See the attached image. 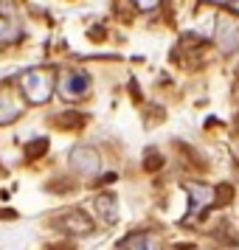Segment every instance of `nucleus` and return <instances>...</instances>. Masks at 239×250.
Wrapping results in <instances>:
<instances>
[{"mask_svg": "<svg viewBox=\"0 0 239 250\" xmlns=\"http://www.w3.org/2000/svg\"><path fill=\"white\" fill-rule=\"evenodd\" d=\"M203 3H214V6H228V0H203Z\"/></svg>", "mask_w": 239, "mask_h": 250, "instance_id": "12", "label": "nucleus"}, {"mask_svg": "<svg viewBox=\"0 0 239 250\" xmlns=\"http://www.w3.org/2000/svg\"><path fill=\"white\" fill-rule=\"evenodd\" d=\"M132 3H135L141 12H149V9H155V6H158L160 0H132Z\"/></svg>", "mask_w": 239, "mask_h": 250, "instance_id": "10", "label": "nucleus"}, {"mask_svg": "<svg viewBox=\"0 0 239 250\" xmlns=\"http://www.w3.org/2000/svg\"><path fill=\"white\" fill-rule=\"evenodd\" d=\"M186 191H189V216H186V222H192L194 216L208 211L217 200V188L208 186V183H186Z\"/></svg>", "mask_w": 239, "mask_h": 250, "instance_id": "4", "label": "nucleus"}, {"mask_svg": "<svg viewBox=\"0 0 239 250\" xmlns=\"http://www.w3.org/2000/svg\"><path fill=\"white\" fill-rule=\"evenodd\" d=\"M217 45L228 54L239 48V23L234 17H217Z\"/></svg>", "mask_w": 239, "mask_h": 250, "instance_id": "6", "label": "nucleus"}, {"mask_svg": "<svg viewBox=\"0 0 239 250\" xmlns=\"http://www.w3.org/2000/svg\"><path fill=\"white\" fill-rule=\"evenodd\" d=\"M90 90V76L85 70L73 68V70H65L62 76L57 79V93L65 99V102H79L85 99Z\"/></svg>", "mask_w": 239, "mask_h": 250, "instance_id": "2", "label": "nucleus"}, {"mask_svg": "<svg viewBox=\"0 0 239 250\" xmlns=\"http://www.w3.org/2000/svg\"><path fill=\"white\" fill-rule=\"evenodd\" d=\"M17 87H20V93H23V99L28 104H45V102H51V96H54L57 76H54L51 68L25 70L23 76L17 79Z\"/></svg>", "mask_w": 239, "mask_h": 250, "instance_id": "1", "label": "nucleus"}, {"mask_svg": "<svg viewBox=\"0 0 239 250\" xmlns=\"http://www.w3.org/2000/svg\"><path fill=\"white\" fill-rule=\"evenodd\" d=\"M228 9H234L239 14V0H228Z\"/></svg>", "mask_w": 239, "mask_h": 250, "instance_id": "11", "label": "nucleus"}, {"mask_svg": "<svg viewBox=\"0 0 239 250\" xmlns=\"http://www.w3.org/2000/svg\"><path fill=\"white\" fill-rule=\"evenodd\" d=\"M99 152L90 146H79L70 152V169L79 171V174H85V177H90V174H96L99 171Z\"/></svg>", "mask_w": 239, "mask_h": 250, "instance_id": "5", "label": "nucleus"}, {"mask_svg": "<svg viewBox=\"0 0 239 250\" xmlns=\"http://www.w3.org/2000/svg\"><path fill=\"white\" fill-rule=\"evenodd\" d=\"M65 225H68V230L70 233H87L90 230V219L82 214V211H70L68 216H65Z\"/></svg>", "mask_w": 239, "mask_h": 250, "instance_id": "8", "label": "nucleus"}, {"mask_svg": "<svg viewBox=\"0 0 239 250\" xmlns=\"http://www.w3.org/2000/svg\"><path fill=\"white\" fill-rule=\"evenodd\" d=\"M121 250H160V239L155 233H132Z\"/></svg>", "mask_w": 239, "mask_h": 250, "instance_id": "7", "label": "nucleus"}, {"mask_svg": "<svg viewBox=\"0 0 239 250\" xmlns=\"http://www.w3.org/2000/svg\"><path fill=\"white\" fill-rule=\"evenodd\" d=\"M96 208L102 211L104 222H113L115 219V197H110V194H99V197H96Z\"/></svg>", "mask_w": 239, "mask_h": 250, "instance_id": "9", "label": "nucleus"}, {"mask_svg": "<svg viewBox=\"0 0 239 250\" xmlns=\"http://www.w3.org/2000/svg\"><path fill=\"white\" fill-rule=\"evenodd\" d=\"M25 99L14 87V82H0V124H14L23 115Z\"/></svg>", "mask_w": 239, "mask_h": 250, "instance_id": "3", "label": "nucleus"}]
</instances>
